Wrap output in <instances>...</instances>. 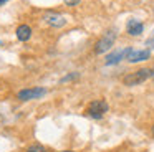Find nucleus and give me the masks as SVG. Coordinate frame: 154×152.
I'll return each instance as SVG.
<instances>
[{
    "label": "nucleus",
    "instance_id": "39448f33",
    "mask_svg": "<svg viewBox=\"0 0 154 152\" xmlns=\"http://www.w3.org/2000/svg\"><path fill=\"white\" fill-rule=\"evenodd\" d=\"M151 55L149 50H131L129 53H128L126 59L129 63H139V61H144V59H147Z\"/></svg>",
    "mask_w": 154,
    "mask_h": 152
},
{
    "label": "nucleus",
    "instance_id": "dca6fc26",
    "mask_svg": "<svg viewBox=\"0 0 154 152\" xmlns=\"http://www.w3.org/2000/svg\"><path fill=\"white\" fill-rule=\"evenodd\" d=\"M61 152H73V150H61Z\"/></svg>",
    "mask_w": 154,
    "mask_h": 152
},
{
    "label": "nucleus",
    "instance_id": "423d86ee",
    "mask_svg": "<svg viewBox=\"0 0 154 152\" xmlns=\"http://www.w3.org/2000/svg\"><path fill=\"white\" fill-rule=\"evenodd\" d=\"M131 51V48H123V50H118V51H114V53H111V55H108L106 56V65L109 66V65H118V63L121 61V59H124L128 56V53Z\"/></svg>",
    "mask_w": 154,
    "mask_h": 152
},
{
    "label": "nucleus",
    "instance_id": "f257e3e1",
    "mask_svg": "<svg viewBox=\"0 0 154 152\" xmlns=\"http://www.w3.org/2000/svg\"><path fill=\"white\" fill-rule=\"evenodd\" d=\"M147 78H151V69L143 68V69H139V71H136V73H131V74L124 76L123 81H124L126 86H136V84L144 83Z\"/></svg>",
    "mask_w": 154,
    "mask_h": 152
},
{
    "label": "nucleus",
    "instance_id": "f3484780",
    "mask_svg": "<svg viewBox=\"0 0 154 152\" xmlns=\"http://www.w3.org/2000/svg\"><path fill=\"white\" fill-rule=\"evenodd\" d=\"M151 40H154V32H152V38H151Z\"/></svg>",
    "mask_w": 154,
    "mask_h": 152
},
{
    "label": "nucleus",
    "instance_id": "ddd939ff",
    "mask_svg": "<svg viewBox=\"0 0 154 152\" xmlns=\"http://www.w3.org/2000/svg\"><path fill=\"white\" fill-rule=\"evenodd\" d=\"M147 46H152L154 48V40H147Z\"/></svg>",
    "mask_w": 154,
    "mask_h": 152
},
{
    "label": "nucleus",
    "instance_id": "9b49d317",
    "mask_svg": "<svg viewBox=\"0 0 154 152\" xmlns=\"http://www.w3.org/2000/svg\"><path fill=\"white\" fill-rule=\"evenodd\" d=\"M78 76H80V73H71V74H68V76H63V78L60 79V83H66V81H71V79L78 78Z\"/></svg>",
    "mask_w": 154,
    "mask_h": 152
},
{
    "label": "nucleus",
    "instance_id": "9d476101",
    "mask_svg": "<svg viewBox=\"0 0 154 152\" xmlns=\"http://www.w3.org/2000/svg\"><path fill=\"white\" fill-rule=\"evenodd\" d=\"M27 152H45V147L40 145V144H33V145H30V147L27 149Z\"/></svg>",
    "mask_w": 154,
    "mask_h": 152
},
{
    "label": "nucleus",
    "instance_id": "2eb2a0df",
    "mask_svg": "<svg viewBox=\"0 0 154 152\" xmlns=\"http://www.w3.org/2000/svg\"><path fill=\"white\" fill-rule=\"evenodd\" d=\"M5 2H7V0H0V5H2V3H5Z\"/></svg>",
    "mask_w": 154,
    "mask_h": 152
},
{
    "label": "nucleus",
    "instance_id": "1a4fd4ad",
    "mask_svg": "<svg viewBox=\"0 0 154 152\" xmlns=\"http://www.w3.org/2000/svg\"><path fill=\"white\" fill-rule=\"evenodd\" d=\"M47 22L50 23L51 26H63L65 23H66V18L61 15H57V13H53V15L47 17Z\"/></svg>",
    "mask_w": 154,
    "mask_h": 152
},
{
    "label": "nucleus",
    "instance_id": "0eeeda50",
    "mask_svg": "<svg viewBox=\"0 0 154 152\" xmlns=\"http://www.w3.org/2000/svg\"><path fill=\"white\" fill-rule=\"evenodd\" d=\"M143 30H144V26H143V23H141L139 20L131 18L129 22H128V33H129V35L137 36V35H141V33H143Z\"/></svg>",
    "mask_w": 154,
    "mask_h": 152
},
{
    "label": "nucleus",
    "instance_id": "7ed1b4c3",
    "mask_svg": "<svg viewBox=\"0 0 154 152\" xmlns=\"http://www.w3.org/2000/svg\"><path fill=\"white\" fill-rule=\"evenodd\" d=\"M114 40H116V33H114V32H108L106 35L101 36L100 41L96 43V46H94V51H96L98 55H101V53L108 51V50L113 46Z\"/></svg>",
    "mask_w": 154,
    "mask_h": 152
},
{
    "label": "nucleus",
    "instance_id": "a211bd4d",
    "mask_svg": "<svg viewBox=\"0 0 154 152\" xmlns=\"http://www.w3.org/2000/svg\"><path fill=\"white\" fill-rule=\"evenodd\" d=\"M152 134H154V126H152Z\"/></svg>",
    "mask_w": 154,
    "mask_h": 152
},
{
    "label": "nucleus",
    "instance_id": "4468645a",
    "mask_svg": "<svg viewBox=\"0 0 154 152\" xmlns=\"http://www.w3.org/2000/svg\"><path fill=\"white\" fill-rule=\"evenodd\" d=\"M151 78L154 79V69H151Z\"/></svg>",
    "mask_w": 154,
    "mask_h": 152
},
{
    "label": "nucleus",
    "instance_id": "20e7f679",
    "mask_svg": "<svg viewBox=\"0 0 154 152\" xmlns=\"http://www.w3.org/2000/svg\"><path fill=\"white\" fill-rule=\"evenodd\" d=\"M45 94H47V89L45 88H32V89H22V91H18L17 96L20 101H32V99H38Z\"/></svg>",
    "mask_w": 154,
    "mask_h": 152
},
{
    "label": "nucleus",
    "instance_id": "6e6552de",
    "mask_svg": "<svg viewBox=\"0 0 154 152\" xmlns=\"http://www.w3.org/2000/svg\"><path fill=\"white\" fill-rule=\"evenodd\" d=\"M30 36H32V28L28 25H20L17 28V38L20 41H27Z\"/></svg>",
    "mask_w": 154,
    "mask_h": 152
},
{
    "label": "nucleus",
    "instance_id": "f8f14e48",
    "mask_svg": "<svg viewBox=\"0 0 154 152\" xmlns=\"http://www.w3.org/2000/svg\"><path fill=\"white\" fill-rule=\"evenodd\" d=\"M65 3L70 5V7H73V5H76V3H80V0H65Z\"/></svg>",
    "mask_w": 154,
    "mask_h": 152
},
{
    "label": "nucleus",
    "instance_id": "f03ea898",
    "mask_svg": "<svg viewBox=\"0 0 154 152\" xmlns=\"http://www.w3.org/2000/svg\"><path fill=\"white\" fill-rule=\"evenodd\" d=\"M106 111H108V104H106V101H103V99H96V101H93L90 106H88V109H86L88 116L93 117V119H101Z\"/></svg>",
    "mask_w": 154,
    "mask_h": 152
}]
</instances>
